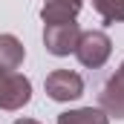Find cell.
<instances>
[{
  "mask_svg": "<svg viewBox=\"0 0 124 124\" xmlns=\"http://www.w3.org/2000/svg\"><path fill=\"white\" fill-rule=\"evenodd\" d=\"M110 55H113V40H110V35H107V32H101V29L81 32L78 46H75V58L84 63V66L98 69V66H104V63H107Z\"/></svg>",
  "mask_w": 124,
  "mask_h": 124,
  "instance_id": "1",
  "label": "cell"
},
{
  "mask_svg": "<svg viewBox=\"0 0 124 124\" xmlns=\"http://www.w3.org/2000/svg\"><path fill=\"white\" fill-rule=\"evenodd\" d=\"M15 124H40V121H35V118H17Z\"/></svg>",
  "mask_w": 124,
  "mask_h": 124,
  "instance_id": "10",
  "label": "cell"
},
{
  "mask_svg": "<svg viewBox=\"0 0 124 124\" xmlns=\"http://www.w3.org/2000/svg\"><path fill=\"white\" fill-rule=\"evenodd\" d=\"M26 58V46L15 38V35H0V69L6 72H17Z\"/></svg>",
  "mask_w": 124,
  "mask_h": 124,
  "instance_id": "7",
  "label": "cell"
},
{
  "mask_svg": "<svg viewBox=\"0 0 124 124\" xmlns=\"http://www.w3.org/2000/svg\"><path fill=\"white\" fill-rule=\"evenodd\" d=\"M43 87H46V95L52 101L63 104V101H75V98L84 95V78L72 69H55V72L46 75Z\"/></svg>",
  "mask_w": 124,
  "mask_h": 124,
  "instance_id": "4",
  "label": "cell"
},
{
  "mask_svg": "<svg viewBox=\"0 0 124 124\" xmlns=\"http://www.w3.org/2000/svg\"><path fill=\"white\" fill-rule=\"evenodd\" d=\"M58 124H110V116L98 107H81L58 116Z\"/></svg>",
  "mask_w": 124,
  "mask_h": 124,
  "instance_id": "8",
  "label": "cell"
},
{
  "mask_svg": "<svg viewBox=\"0 0 124 124\" xmlns=\"http://www.w3.org/2000/svg\"><path fill=\"white\" fill-rule=\"evenodd\" d=\"M32 98V81L20 72L0 69V110H20Z\"/></svg>",
  "mask_w": 124,
  "mask_h": 124,
  "instance_id": "3",
  "label": "cell"
},
{
  "mask_svg": "<svg viewBox=\"0 0 124 124\" xmlns=\"http://www.w3.org/2000/svg\"><path fill=\"white\" fill-rule=\"evenodd\" d=\"M81 6H84L81 0H43L40 17H43V23H69L78 17Z\"/></svg>",
  "mask_w": 124,
  "mask_h": 124,
  "instance_id": "6",
  "label": "cell"
},
{
  "mask_svg": "<svg viewBox=\"0 0 124 124\" xmlns=\"http://www.w3.org/2000/svg\"><path fill=\"white\" fill-rule=\"evenodd\" d=\"M78 38H81V26L75 20H69V23H43V46H46L49 55L63 58V55L75 52Z\"/></svg>",
  "mask_w": 124,
  "mask_h": 124,
  "instance_id": "2",
  "label": "cell"
},
{
  "mask_svg": "<svg viewBox=\"0 0 124 124\" xmlns=\"http://www.w3.org/2000/svg\"><path fill=\"white\" fill-rule=\"evenodd\" d=\"M98 101H101V110H104L107 116H113V118H124V63L118 66V72L101 87Z\"/></svg>",
  "mask_w": 124,
  "mask_h": 124,
  "instance_id": "5",
  "label": "cell"
},
{
  "mask_svg": "<svg viewBox=\"0 0 124 124\" xmlns=\"http://www.w3.org/2000/svg\"><path fill=\"white\" fill-rule=\"evenodd\" d=\"M93 9L104 17V23H121L124 20V0H93Z\"/></svg>",
  "mask_w": 124,
  "mask_h": 124,
  "instance_id": "9",
  "label": "cell"
}]
</instances>
